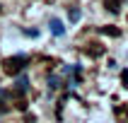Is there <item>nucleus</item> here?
<instances>
[{"mask_svg": "<svg viewBox=\"0 0 128 123\" xmlns=\"http://www.w3.org/2000/svg\"><path fill=\"white\" fill-rule=\"evenodd\" d=\"M27 63H29L27 56H10V58L2 60V72H5V75H20V72L27 68Z\"/></svg>", "mask_w": 128, "mask_h": 123, "instance_id": "f257e3e1", "label": "nucleus"}, {"mask_svg": "<svg viewBox=\"0 0 128 123\" xmlns=\"http://www.w3.org/2000/svg\"><path fill=\"white\" fill-rule=\"evenodd\" d=\"M48 27H51V34H53V36H63V31H65V27H63L60 19H51Z\"/></svg>", "mask_w": 128, "mask_h": 123, "instance_id": "f03ea898", "label": "nucleus"}, {"mask_svg": "<svg viewBox=\"0 0 128 123\" xmlns=\"http://www.w3.org/2000/svg\"><path fill=\"white\" fill-rule=\"evenodd\" d=\"M121 2H123V0H104V7H106V10H109V12H118V10H121Z\"/></svg>", "mask_w": 128, "mask_h": 123, "instance_id": "7ed1b4c3", "label": "nucleus"}, {"mask_svg": "<svg viewBox=\"0 0 128 123\" xmlns=\"http://www.w3.org/2000/svg\"><path fill=\"white\" fill-rule=\"evenodd\" d=\"M102 34H109V36H118L121 31H118V29H114V27H102Z\"/></svg>", "mask_w": 128, "mask_h": 123, "instance_id": "20e7f679", "label": "nucleus"}, {"mask_svg": "<svg viewBox=\"0 0 128 123\" xmlns=\"http://www.w3.org/2000/svg\"><path fill=\"white\" fill-rule=\"evenodd\" d=\"M70 19H72V22L80 19V12H78V10H70Z\"/></svg>", "mask_w": 128, "mask_h": 123, "instance_id": "39448f33", "label": "nucleus"}, {"mask_svg": "<svg viewBox=\"0 0 128 123\" xmlns=\"http://www.w3.org/2000/svg\"><path fill=\"white\" fill-rule=\"evenodd\" d=\"M121 80H123V85L128 87V70H123V72H121Z\"/></svg>", "mask_w": 128, "mask_h": 123, "instance_id": "423d86ee", "label": "nucleus"}, {"mask_svg": "<svg viewBox=\"0 0 128 123\" xmlns=\"http://www.w3.org/2000/svg\"><path fill=\"white\" fill-rule=\"evenodd\" d=\"M7 106H5V101H2V94H0V114H5Z\"/></svg>", "mask_w": 128, "mask_h": 123, "instance_id": "0eeeda50", "label": "nucleus"}]
</instances>
